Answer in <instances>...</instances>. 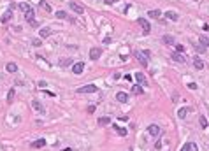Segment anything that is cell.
I'll return each mask as SVG.
<instances>
[{
  "label": "cell",
  "instance_id": "1",
  "mask_svg": "<svg viewBox=\"0 0 209 151\" xmlns=\"http://www.w3.org/2000/svg\"><path fill=\"white\" fill-rule=\"evenodd\" d=\"M134 55H135V58H137V60H139V62H141V65H142V67H148V62H149V56H148V55H146L144 51H134Z\"/></svg>",
  "mask_w": 209,
  "mask_h": 151
},
{
  "label": "cell",
  "instance_id": "2",
  "mask_svg": "<svg viewBox=\"0 0 209 151\" xmlns=\"http://www.w3.org/2000/svg\"><path fill=\"white\" fill-rule=\"evenodd\" d=\"M14 7H16V5H14V4H11V7H9L7 11L2 14V18H0V23H4V25H5V23H9V19L13 18V11H14Z\"/></svg>",
  "mask_w": 209,
  "mask_h": 151
},
{
  "label": "cell",
  "instance_id": "3",
  "mask_svg": "<svg viewBox=\"0 0 209 151\" xmlns=\"http://www.w3.org/2000/svg\"><path fill=\"white\" fill-rule=\"evenodd\" d=\"M139 25H141V28H142V34H144V35H148V34L151 32V25H149L148 19L139 18Z\"/></svg>",
  "mask_w": 209,
  "mask_h": 151
},
{
  "label": "cell",
  "instance_id": "4",
  "mask_svg": "<svg viewBox=\"0 0 209 151\" xmlns=\"http://www.w3.org/2000/svg\"><path fill=\"white\" fill-rule=\"evenodd\" d=\"M148 134H149L151 137H158V135L162 134V130H160L158 125H149V127H148Z\"/></svg>",
  "mask_w": 209,
  "mask_h": 151
},
{
  "label": "cell",
  "instance_id": "5",
  "mask_svg": "<svg viewBox=\"0 0 209 151\" xmlns=\"http://www.w3.org/2000/svg\"><path fill=\"white\" fill-rule=\"evenodd\" d=\"M93 92H97V86L95 84H86V86H81L77 90V93H93Z\"/></svg>",
  "mask_w": 209,
  "mask_h": 151
},
{
  "label": "cell",
  "instance_id": "6",
  "mask_svg": "<svg viewBox=\"0 0 209 151\" xmlns=\"http://www.w3.org/2000/svg\"><path fill=\"white\" fill-rule=\"evenodd\" d=\"M100 55H102V47H91V49H90V58L93 60V62H95V60H99Z\"/></svg>",
  "mask_w": 209,
  "mask_h": 151
},
{
  "label": "cell",
  "instance_id": "7",
  "mask_svg": "<svg viewBox=\"0 0 209 151\" xmlns=\"http://www.w3.org/2000/svg\"><path fill=\"white\" fill-rule=\"evenodd\" d=\"M83 70H85V63L83 62H76L74 65H72V72L74 74H81Z\"/></svg>",
  "mask_w": 209,
  "mask_h": 151
},
{
  "label": "cell",
  "instance_id": "8",
  "mask_svg": "<svg viewBox=\"0 0 209 151\" xmlns=\"http://www.w3.org/2000/svg\"><path fill=\"white\" fill-rule=\"evenodd\" d=\"M172 60H174V62H177V63H185L186 62V58H185V55L183 53H172Z\"/></svg>",
  "mask_w": 209,
  "mask_h": 151
},
{
  "label": "cell",
  "instance_id": "9",
  "mask_svg": "<svg viewBox=\"0 0 209 151\" xmlns=\"http://www.w3.org/2000/svg\"><path fill=\"white\" fill-rule=\"evenodd\" d=\"M134 76H135V81H137V84H141V86H146V84H148V81H146L144 74L137 72V74H134Z\"/></svg>",
  "mask_w": 209,
  "mask_h": 151
},
{
  "label": "cell",
  "instance_id": "10",
  "mask_svg": "<svg viewBox=\"0 0 209 151\" xmlns=\"http://www.w3.org/2000/svg\"><path fill=\"white\" fill-rule=\"evenodd\" d=\"M69 7H70L74 13H77V14H83V13H85V9H83L79 4H76V2H70V4H69Z\"/></svg>",
  "mask_w": 209,
  "mask_h": 151
},
{
  "label": "cell",
  "instance_id": "11",
  "mask_svg": "<svg viewBox=\"0 0 209 151\" xmlns=\"http://www.w3.org/2000/svg\"><path fill=\"white\" fill-rule=\"evenodd\" d=\"M39 35H40V39H46V37H49V35H51V28H49V26H44V28H40Z\"/></svg>",
  "mask_w": 209,
  "mask_h": 151
},
{
  "label": "cell",
  "instance_id": "12",
  "mask_svg": "<svg viewBox=\"0 0 209 151\" xmlns=\"http://www.w3.org/2000/svg\"><path fill=\"white\" fill-rule=\"evenodd\" d=\"M165 18L171 19V21H177V19H179L177 13H174V11H167V13H165Z\"/></svg>",
  "mask_w": 209,
  "mask_h": 151
},
{
  "label": "cell",
  "instance_id": "13",
  "mask_svg": "<svg viewBox=\"0 0 209 151\" xmlns=\"http://www.w3.org/2000/svg\"><path fill=\"white\" fill-rule=\"evenodd\" d=\"M116 100H118V102H121V104H125V102H128V95L123 93V92H120V93L116 95Z\"/></svg>",
  "mask_w": 209,
  "mask_h": 151
},
{
  "label": "cell",
  "instance_id": "14",
  "mask_svg": "<svg viewBox=\"0 0 209 151\" xmlns=\"http://www.w3.org/2000/svg\"><path fill=\"white\" fill-rule=\"evenodd\" d=\"M42 146H46V140L44 139H37V140H34V142H32V148H35V149L42 148Z\"/></svg>",
  "mask_w": 209,
  "mask_h": 151
},
{
  "label": "cell",
  "instance_id": "15",
  "mask_svg": "<svg viewBox=\"0 0 209 151\" xmlns=\"http://www.w3.org/2000/svg\"><path fill=\"white\" fill-rule=\"evenodd\" d=\"M188 113H190V109H188V107H181L179 111H177V118H181V119H183V118H186V114H188Z\"/></svg>",
  "mask_w": 209,
  "mask_h": 151
},
{
  "label": "cell",
  "instance_id": "16",
  "mask_svg": "<svg viewBox=\"0 0 209 151\" xmlns=\"http://www.w3.org/2000/svg\"><path fill=\"white\" fill-rule=\"evenodd\" d=\"M109 123H111V118H109V116L99 118V125H100V127H106V125H109Z\"/></svg>",
  "mask_w": 209,
  "mask_h": 151
},
{
  "label": "cell",
  "instance_id": "17",
  "mask_svg": "<svg viewBox=\"0 0 209 151\" xmlns=\"http://www.w3.org/2000/svg\"><path fill=\"white\" fill-rule=\"evenodd\" d=\"M193 67L198 69V70H202L204 69V62H202L200 58H193Z\"/></svg>",
  "mask_w": 209,
  "mask_h": 151
},
{
  "label": "cell",
  "instance_id": "18",
  "mask_svg": "<svg viewBox=\"0 0 209 151\" xmlns=\"http://www.w3.org/2000/svg\"><path fill=\"white\" fill-rule=\"evenodd\" d=\"M60 65L62 67H70V65H74V62H72L70 58H62L60 60Z\"/></svg>",
  "mask_w": 209,
  "mask_h": 151
},
{
  "label": "cell",
  "instance_id": "19",
  "mask_svg": "<svg viewBox=\"0 0 209 151\" xmlns=\"http://www.w3.org/2000/svg\"><path fill=\"white\" fill-rule=\"evenodd\" d=\"M186 151H198V148H197V144H193V142H186L185 146H183Z\"/></svg>",
  "mask_w": 209,
  "mask_h": 151
},
{
  "label": "cell",
  "instance_id": "20",
  "mask_svg": "<svg viewBox=\"0 0 209 151\" xmlns=\"http://www.w3.org/2000/svg\"><path fill=\"white\" fill-rule=\"evenodd\" d=\"M18 7L21 9L23 13H26V11H30V9H32V5H30L28 2H21V4H18Z\"/></svg>",
  "mask_w": 209,
  "mask_h": 151
},
{
  "label": "cell",
  "instance_id": "21",
  "mask_svg": "<svg viewBox=\"0 0 209 151\" xmlns=\"http://www.w3.org/2000/svg\"><path fill=\"white\" fill-rule=\"evenodd\" d=\"M148 16H149V18H155V19H156V18H160V16H162V13L158 11V9H151V11L148 13Z\"/></svg>",
  "mask_w": 209,
  "mask_h": 151
},
{
  "label": "cell",
  "instance_id": "22",
  "mask_svg": "<svg viewBox=\"0 0 209 151\" xmlns=\"http://www.w3.org/2000/svg\"><path fill=\"white\" fill-rule=\"evenodd\" d=\"M25 19H26V21H30V23H34V9H30V11L25 13Z\"/></svg>",
  "mask_w": 209,
  "mask_h": 151
},
{
  "label": "cell",
  "instance_id": "23",
  "mask_svg": "<svg viewBox=\"0 0 209 151\" xmlns=\"http://www.w3.org/2000/svg\"><path fill=\"white\" fill-rule=\"evenodd\" d=\"M112 127H114V130L118 132V135H121V137L128 134V132H127V128H120V127H116V125H112Z\"/></svg>",
  "mask_w": 209,
  "mask_h": 151
},
{
  "label": "cell",
  "instance_id": "24",
  "mask_svg": "<svg viewBox=\"0 0 209 151\" xmlns=\"http://www.w3.org/2000/svg\"><path fill=\"white\" fill-rule=\"evenodd\" d=\"M5 69H7V72H16V70H18V65H16V63H7Z\"/></svg>",
  "mask_w": 209,
  "mask_h": 151
},
{
  "label": "cell",
  "instance_id": "25",
  "mask_svg": "<svg viewBox=\"0 0 209 151\" xmlns=\"http://www.w3.org/2000/svg\"><path fill=\"white\" fill-rule=\"evenodd\" d=\"M195 51H197V53H200V55H204V53L207 51V47H206V46H202V44H198V46H195Z\"/></svg>",
  "mask_w": 209,
  "mask_h": 151
},
{
  "label": "cell",
  "instance_id": "26",
  "mask_svg": "<svg viewBox=\"0 0 209 151\" xmlns=\"http://www.w3.org/2000/svg\"><path fill=\"white\" fill-rule=\"evenodd\" d=\"M55 16H56L58 19H67V13H65V11H56Z\"/></svg>",
  "mask_w": 209,
  "mask_h": 151
},
{
  "label": "cell",
  "instance_id": "27",
  "mask_svg": "<svg viewBox=\"0 0 209 151\" xmlns=\"http://www.w3.org/2000/svg\"><path fill=\"white\" fill-rule=\"evenodd\" d=\"M14 90H9V93H7V104H13V98H14Z\"/></svg>",
  "mask_w": 209,
  "mask_h": 151
},
{
  "label": "cell",
  "instance_id": "28",
  "mask_svg": "<svg viewBox=\"0 0 209 151\" xmlns=\"http://www.w3.org/2000/svg\"><path fill=\"white\" fill-rule=\"evenodd\" d=\"M200 44H202V46H206V47H209V37L200 35Z\"/></svg>",
  "mask_w": 209,
  "mask_h": 151
},
{
  "label": "cell",
  "instance_id": "29",
  "mask_svg": "<svg viewBox=\"0 0 209 151\" xmlns=\"http://www.w3.org/2000/svg\"><path fill=\"white\" fill-rule=\"evenodd\" d=\"M163 42H165V44H174V37H172V35H165V37H163Z\"/></svg>",
  "mask_w": 209,
  "mask_h": 151
},
{
  "label": "cell",
  "instance_id": "30",
  "mask_svg": "<svg viewBox=\"0 0 209 151\" xmlns=\"http://www.w3.org/2000/svg\"><path fill=\"white\" fill-rule=\"evenodd\" d=\"M198 123H200V127H202V128H207V119H206L204 116L198 118Z\"/></svg>",
  "mask_w": 209,
  "mask_h": 151
},
{
  "label": "cell",
  "instance_id": "31",
  "mask_svg": "<svg viewBox=\"0 0 209 151\" xmlns=\"http://www.w3.org/2000/svg\"><path fill=\"white\" fill-rule=\"evenodd\" d=\"M132 92H134V93H142V86H141V84L132 86Z\"/></svg>",
  "mask_w": 209,
  "mask_h": 151
},
{
  "label": "cell",
  "instance_id": "32",
  "mask_svg": "<svg viewBox=\"0 0 209 151\" xmlns=\"http://www.w3.org/2000/svg\"><path fill=\"white\" fill-rule=\"evenodd\" d=\"M32 106H34V109H35V111H42V106H40V102H37V100H34Z\"/></svg>",
  "mask_w": 209,
  "mask_h": 151
},
{
  "label": "cell",
  "instance_id": "33",
  "mask_svg": "<svg viewBox=\"0 0 209 151\" xmlns=\"http://www.w3.org/2000/svg\"><path fill=\"white\" fill-rule=\"evenodd\" d=\"M40 4H42V7L46 9V11H48V13H51V5H49V4L46 2V0H40Z\"/></svg>",
  "mask_w": 209,
  "mask_h": 151
},
{
  "label": "cell",
  "instance_id": "34",
  "mask_svg": "<svg viewBox=\"0 0 209 151\" xmlns=\"http://www.w3.org/2000/svg\"><path fill=\"white\" fill-rule=\"evenodd\" d=\"M174 47H176V51H177V53H183V51H185V46H183V44H176Z\"/></svg>",
  "mask_w": 209,
  "mask_h": 151
},
{
  "label": "cell",
  "instance_id": "35",
  "mask_svg": "<svg viewBox=\"0 0 209 151\" xmlns=\"http://www.w3.org/2000/svg\"><path fill=\"white\" fill-rule=\"evenodd\" d=\"M155 148H156V149H160V148H162V140H156V144H155Z\"/></svg>",
  "mask_w": 209,
  "mask_h": 151
},
{
  "label": "cell",
  "instance_id": "36",
  "mask_svg": "<svg viewBox=\"0 0 209 151\" xmlns=\"http://www.w3.org/2000/svg\"><path fill=\"white\" fill-rule=\"evenodd\" d=\"M188 88H190V90H197V84L195 83H190V84H188Z\"/></svg>",
  "mask_w": 209,
  "mask_h": 151
},
{
  "label": "cell",
  "instance_id": "37",
  "mask_svg": "<svg viewBox=\"0 0 209 151\" xmlns=\"http://www.w3.org/2000/svg\"><path fill=\"white\" fill-rule=\"evenodd\" d=\"M111 42V37H104V44H109Z\"/></svg>",
  "mask_w": 209,
  "mask_h": 151
},
{
  "label": "cell",
  "instance_id": "38",
  "mask_svg": "<svg viewBox=\"0 0 209 151\" xmlns=\"http://www.w3.org/2000/svg\"><path fill=\"white\" fill-rule=\"evenodd\" d=\"M34 46H40V39H35V41H34Z\"/></svg>",
  "mask_w": 209,
  "mask_h": 151
},
{
  "label": "cell",
  "instance_id": "39",
  "mask_svg": "<svg viewBox=\"0 0 209 151\" xmlns=\"http://www.w3.org/2000/svg\"><path fill=\"white\" fill-rule=\"evenodd\" d=\"M62 151H72V149L70 148H65V149H62Z\"/></svg>",
  "mask_w": 209,
  "mask_h": 151
},
{
  "label": "cell",
  "instance_id": "40",
  "mask_svg": "<svg viewBox=\"0 0 209 151\" xmlns=\"http://www.w3.org/2000/svg\"><path fill=\"white\" fill-rule=\"evenodd\" d=\"M181 151H186V149H185V148H183V149H181Z\"/></svg>",
  "mask_w": 209,
  "mask_h": 151
}]
</instances>
